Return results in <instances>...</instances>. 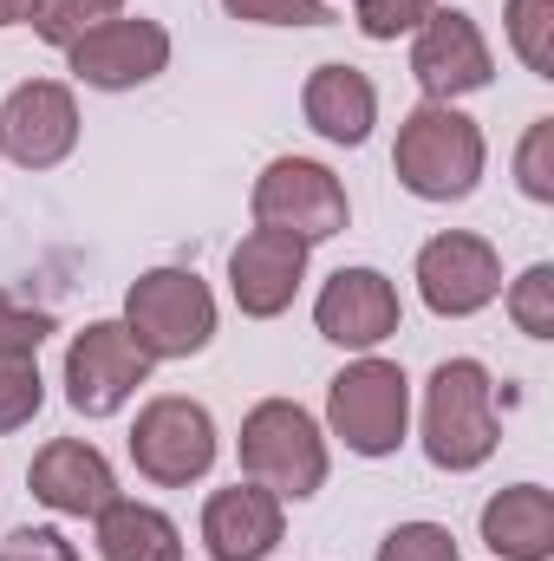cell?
<instances>
[{"label": "cell", "instance_id": "6da1fadb", "mask_svg": "<svg viewBox=\"0 0 554 561\" xmlns=\"http://www.w3.org/2000/svg\"><path fill=\"white\" fill-rule=\"evenodd\" d=\"M483 163H489V144H483V125L470 112L430 105V99L405 112L399 144H392V170H399V183L417 203H463V196H476Z\"/></svg>", "mask_w": 554, "mask_h": 561}, {"label": "cell", "instance_id": "7a4b0ae2", "mask_svg": "<svg viewBox=\"0 0 554 561\" xmlns=\"http://www.w3.org/2000/svg\"><path fill=\"white\" fill-rule=\"evenodd\" d=\"M503 419H496V379L483 359H443L424 379V457L450 477H470L496 457Z\"/></svg>", "mask_w": 554, "mask_h": 561}, {"label": "cell", "instance_id": "3957f363", "mask_svg": "<svg viewBox=\"0 0 554 561\" xmlns=\"http://www.w3.org/2000/svg\"><path fill=\"white\" fill-rule=\"evenodd\" d=\"M235 450H242V477L262 483V490H275L280 503L320 496V490H326V470H333L320 419H313L307 405H293V399H262V405L242 419Z\"/></svg>", "mask_w": 554, "mask_h": 561}, {"label": "cell", "instance_id": "277c9868", "mask_svg": "<svg viewBox=\"0 0 554 561\" xmlns=\"http://www.w3.org/2000/svg\"><path fill=\"white\" fill-rule=\"evenodd\" d=\"M326 431L353 450V457H392L412 431V379L405 366L359 353L353 366L333 373L326 386Z\"/></svg>", "mask_w": 554, "mask_h": 561}, {"label": "cell", "instance_id": "5b68a950", "mask_svg": "<svg viewBox=\"0 0 554 561\" xmlns=\"http://www.w3.org/2000/svg\"><path fill=\"white\" fill-rule=\"evenodd\" d=\"M125 333L138 353L157 359H196L216 340V294L196 268H150L125 294Z\"/></svg>", "mask_w": 554, "mask_h": 561}, {"label": "cell", "instance_id": "8992f818", "mask_svg": "<svg viewBox=\"0 0 554 561\" xmlns=\"http://www.w3.org/2000/svg\"><path fill=\"white\" fill-rule=\"evenodd\" d=\"M216 450H222V437H216L209 405H196L183 392H157L138 412V424H131V463H138L143 483H157V490L203 483Z\"/></svg>", "mask_w": 554, "mask_h": 561}, {"label": "cell", "instance_id": "52a82bcc", "mask_svg": "<svg viewBox=\"0 0 554 561\" xmlns=\"http://www.w3.org/2000/svg\"><path fill=\"white\" fill-rule=\"evenodd\" d=\"M249 209H255V229L300 236L307 249H313V242H333V236L353 222L346 183H339L326 163H313V157H275V163L255 176Z\"/></svg>", "mask_w": 554, "mask_h": 561}, {"label": "cell", "instance_id": "ba28073f", "mask_svg": "<svg viewBox=\"0 0 554 561\" xmlns=\"http://www.w3.org/2000/svg\"><path fill=\"white\" fill-rule=\"evenodd\" d=\"M143 379H150V359L125 333V320H92L85 333H72V346H66V405L79 419H118L138 399Z\"/></svg>", "mask_w": 554, "mask_h": 561}, {"label": "cell", "instance_id": "9c48e42d", "mask_svg": "<svg viewBox=\"0 0 554 561\" xmlns=\"http://www.w3.org/2000/svg\"><path fill=\"white\" fill-rule=\"evenodd\" d=\"M412 280L437 320H470L503 294V255L470 229H443L417 249Z\"/></svg>", "mask_w": 554, "mask_h": 561}, {"label": "cell", "instance_id": "30bf717a", "mask_svg": "<svg viewBox=\"0 0 554 561\" xmlns=\"http://www.w3.org/2000/svg\"><path fill=\"white\" fill-rule=\"evenodd\" d=\"M66 66L92 92H138L157 72H170V26L143 20V13H118V20L92 26L85 39H72Z\"/></svg>", "mask_w": 554, "mask_h": 561}, {"label": "cell", "instance_id": "8fae6325", "mask_svg": "<svg viewBox=\"0 0 554 561\" xmlns=\"http://www.w3.org/2000/svg\"><path fill=\"white\" fill-rule=\"evenodd\" d=\"M412 79L424 85L430 105H457L496 79V53L463 7H437L412 33Z\"/></svg>", "mask_w": 554, "mask_h": 561}, {"label": "cell", "instance_id": "7c38bea8", "mask_svg": "<svg viewBox=\"0 0 554 561\" xmlns=\"http://www.w3.org/2000/svg\"><path fill=\"white\" fill-rule=\"evenodd\" d=\"M399 320H405V300H399L392 275H379V268H339L313 294L320 340H333L346 353H379L399 333Z\"/></svg>", "mask_w": 554, "mask_h": 561}, {"label": "cell", "instance_id": "4fadbf2b", "mask_svg": "<svg viewBox=\"0 0 554 561\" xmlns=\"http://www.w3.org/2000/svg\"><path fill=\"white\" fill-rule=\"evenodd\" d=\"M0 150L20 170H53L79 150V99L59 79H26L0 105Z\"/></svg>", "mask_w": 554, "mask_h": 561}, {"label": "cell", "instance_id": "5bb4252c", "mask_svg": "<svg viewBox=\"0 0 554 561\" xmlns=\"http://www.w3.org/2000/svg\"><path fill=\"white\" fill-rule=\"evenodd\" d=\"M307 280V242L280 229H249L229 255V294L249 320H280Z\"/></svg>", "mask_w": 554, "mask_h": 561}, {"label": "cell", "instance_id": "9a60e30c", "mask_svg": "<svg viewBox=\"0 0 554 561\" xmlns=\"http://www.w3.org/2000/svg\"><path fill=\"white\" fill-rule=\"evenodd\" d=\"M26 490H33V503H46L53 516H99V510L118 496V477H112V463H105L99 444H85V437H53V444L33 450Z\"/></svg>", "mask_w": 554, "mask_h": 561}, {"label": "cell", "instance_id": "2e32d148", "mask_svg": "<svg viewBox=\"0 0 554 561\" xmlns=\"http://www.w3.org/2000/svg\"><path fill=\"white\" fill-rule=\"evenodd\" d=\"M287 536V503L262 483H229L203 503V549L209 561H268Z\"/></svg>", "mask_w": 554, "mask_h": 561}, {"label": "cell", "instance_id": "e0dca14e", "mask_svg": "<svg viewBox=\"0 0 554 561\" xmlns=\"http://www.w3.org/2000/svg\"><path fill=\"white\" fill-rule=\"evenodd\" d=\"M300 118H307V131H320L326 144L359 150L372 138V125H379V85L359 66H339V59L313 66L307 85H300Z\"/></svg>", "mask_w": 554, "mask_h": 561}, {"label": "cell", "instance_id": "ac0fdd59", "mask_svg": "<svg viewBox=\"0 0 554 561\" xmlns=\"http://www.w3.org/2000/svg\"><path fill=\"white\" fill-rule=\"evenodd\" d=\"M483 549L503 561H554V496L542 483H509L483 503Z\"/></svg>", "mask_w": 554, "mask_h": 561}, {"label": "cell", "instance_id": "d6986e66", "mask_svg": "<svg viewBox=\"0 0 554 561\" xmlns=\"http://www.w3.org/2000/svg\"><path fill=\"white\" fill-rule=\"evenodd\" d=\"M92 542L99 561H183V529L138 496H112L92 516Z\"/></svg>", "mask_w": 554, "mask_h": 561}, {"label": "cell", "instance_id": "ffe728a7", "mask_svg": "<svg viewBox=\"0 0 554 561\" xmlns=\"http://www.w3.org/2000/svg\"><path fill=\"white\" fill-rule=\"evenodd\" d=\"M503 26H509L516 59L535 79H554V0H509L503 7Z\"/></svg>", "mask_w": 554, "mask_h": 561}, {"label": "cell", "instance_id": "44dd1931", "mask_svg": "<svg viewBox=\"0 0 554 561\" xmlns=\"http://www.w3.org/2000/svg\"><path fill=\"white\" fill-rule=\"evenodd\" d=\"M46 405V379H39V353H0V437L26 431Z\"/></svg>", "mask_w": 554, "mask_h": 561}, {"label": "cell", "instance_id": "7402d4cb", "mask_svg": "<svg viewBox=\"0 0 554 561\" xmlns=\"http://www.w3.org/2000/svg\"><path fill=\"white\" fill-rule=\"evenodd\" d=\"M118 13H125V0H39L26 26H33L46 46L66 53L72 39H85L92 26H105V20H118Z\"/></svg>", "mask_w": 554, "mask_h": 561}, {"label": "cell", "instance_id": "603a6c76", "mask_svg": "<svg viewBox=\"0 0 554 561\" xmlns=\"http://www.w3.org/2000/svg\"><path fill=\"white\" fill-rule=\"evenodd\" d=\"M503 307H509L516 333H529V340H554V268L549 262H535V268H522V275L509 280Z\"/></svg>", "mask_w": 554, "mask_h": 561}, {"label": "cell", "instance_id": "cb8c5ba5", "mask_svg": "<svg viewBox=\"0 0 554 561\" xmlns=\"http://www.w3.org/2000/svg\"><path fill=\"white\" fill-rule=\"evenodd\" d=\"M516 190L529 203H554V118H535L516 144Z\"/></svg>", "mask_w": 554, "mask_h": 561}, {"label": "cell", "instance_id": "d4e9b609", "mask_svg": "<svg viewBox=\"0 0 554 561\" xmlns=\"http://www.w3.org/2000/svg\"><path fill=\"white\" fill-rule=\"evenodd\" d=\"M430 13H437V0H359V7H353V26H359L366 39L392 46V39L417 33Z\"/></svg>", "mask_w": 554, "mask_h": 561}, {"label": "cell", "instance_id": "484cf974", "mask_svg": "<svg viewBox=\"0 0 554 561\" xmlns=\"http://www.w3.org/2000/svg\"><path fill=\"white\" fill-rule=\"evenodd\" d=\"M372 561H463V549L443 523H399Z\"/></svg>", "mask_w": 554, "mask_h": 561}, {"label": "cell", "instance_id": "4316f807", "mask_svg": "<svg viewBox=\"0 0 554 561\" xmlns=\"http://www.w3.org/2000/svg\"><path fill=\"white\" fill-rule=\"evenodd\" d=\"M229 20H249V26H333V7L326 0H222Z\"/></svg>", "mask_w": 554, "mask_h": 561}, {"label": "cell", "instance_id": "83f0119b", "mask_svg": "<svg viewBox=\"0 0 554 561\" xmlns=\"http://www.w3.org/2000/svg\"><path fill=\"white\" fill-rule=\"evenodd\" d=\"M53 313L46 307H20L7 287H0V353H39L46 340H53Z\"/></svg>", "mask_w": 554, "mask_h": 561}, {"label": "cell", "instance_id": "f1b7e54d", "mask_svg": "<svg viewBox=\"0 0 554 561\" xmlns=\"http://www.w3.org/2000/svg\"><path fill=\"white\" fill-rule=\"evenodd\" d=\"M0 561H79V549L66 542V529H13L7 542H0Z\"/></svg>", "mask_w": 554, "mask_h": 561}, {"label": "cell", "instance_id": "f546056e", "mask_svg": "<svg viewBox=\"0 0 554 561\" xmlns=\"http://www.w3.org/2000/svg\"><path fill=\"white\" fill-rule=\"evenodd\" d=\"M39 0H0V26H26Z\"/></svg>", "mask_w": 554, "mask_h": 561}]
</instances>
